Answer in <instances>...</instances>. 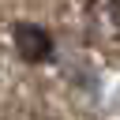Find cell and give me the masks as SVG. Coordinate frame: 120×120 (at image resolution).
<instances>
[{
    "label": "cell",
    "instance_id": "cell-1",
    "mask_svg": "<svg viewBox=\"0 0 120 120\" xmlns=\"http://www.w3.org/2000/svg\"><path fill=\"white\" fill-rule=\"evenodd\" d=\"M15 49L22 60L30 64H45L52 56V38L41 30V26H30V22H19L15 26Z\"/></svg>",
    "mask_w": 120,
    "mask_h": 120
}]
</instances>
